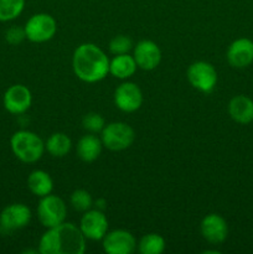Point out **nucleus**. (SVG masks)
Here are the masks:
<instances>
[{"instance_id":"2","label":"nucleus","mask_w":253,"mask_h":254,"mask_svg":"<svg viewBox=\"0 0 253 254\" xmlns=\"http://www.w3.org/2000/svg\"><path fill=\"white\" fill-rule=\"evenodd\" d=\"M72 68L81 81L94 83L108 74L109 60L97 45L82 44L74 50Z\"/></svg>"},{"instance_id":"12","label":"nucleus","mask_w":253,"mask_h":254,"mask_svg":"<svg viewBox=\"0 0 253 254\" xmlns=\"http://www.w3.org/2000/svg\"><path fill=\"white\" fill-rule=\"evenodd\" d=\"M135 247V238L126 230L112 231L103 237V250L108 254H131Z\"/></svg>"},{"instance_id":"5","label":"nucleus","mask_w":253,"mask_h":254,"mask_svg":"<svg viewBox=\"0 0 253 254\" xmlns=\"http://www.w3.org/2000/svg\"><path fill=\"white\" fill-rule=\"evenodd\" d=\"M67 208L63 200L59 196L46 195L41 197L37 206V217L44 227L51 228L64 222Z\"/></svg>"},{"instance_id":"19","label":"nucleus","mask_w":253,"mask_h":254,"mask_svg":"<svg viewBox=\"0 0 253 254\" xmlns=\"http://www.w3.org/2000/svg\"><path fill=\"white\" fill-rule=\"evenodd\" d=\"M27 188L34 195L44 197L51 193L54 189V181L46 171L35 170L27 178Z\"/></svg>"},{"instance_id":"18","label":"nucleus","mask_w":253,"mask_h":254,"mask_svg":"<svg viewBox=\"0 0 253 254\" xmlns=\"http://www.w3.org/2000/svg\"><path fill=\"white\" fill-rule=\"evenodd\" d=\"M136 62L133 56H129L128 54L116 55L113 60L109 62V72L114 77L121 79L129 78L133 76L136 71Z\"/></svg>"},{"instance_id":"17","label":"nucleus","mask_w":253,"mask_h":254,"mask_svg":"<svg viewBox=\"0 0 253 254\" xmlns=\"http://www.w3.org/2000/svg\"><path fill=\"white\" fill-rule=\"evenodd\" d=\"M102 140L93 134L83 135L77 143V155L84 163H92L102 153Z\"/></svg>"},{"instance_id":"8","label":"nucleus","mask_w":253,"mask_h":254,"mask_svg":"<svg viewBox=\"0 0 253 254\" xmlns=\"http://www.w3.org/2000/svg\"><path fill=\"white\" fill-rule=\"evenodd\" d=\"M31 220V211L24 203H11L0 213V227L5 232L21 230Z\"/></svg>"},{"instance_id":"16","label":"nucleus","mask_w":253,"mask_h":254,"mask_svg":"<svg viewBox=\"0 0 253 254\" xmlns=\"http://www.w3.org/2000/svg\"><path fill=\"white\" fill-rule=\"evenodd\" d=\"M228 114L240 124H250L253 122V101L245 94L235 96L228 103Z\"/></svg>"},{"instance_id":"6","label":"nucleus","mask_w":253,"mask_h":254,"mask_svg":"<svg viewBox=\"0 0 253 254\" xmlns=\"http://www.w3.org/2000/svg\"><path fill=\"white\" fill-rule=\"evenodd\" d=\"M25 34L26 39L31 42L41 44L51 40L57 31L56 20L49 14L40 12L35 14L27 20L25 24Z\"/></svg>"},{"instance_id":"23","label":"nucleus","mask_w":253,"mask_h":254,"mask_svg":"<svg viewBox=\"0 0 253 254\" xmlns=\"http://www.w3.org/2000/svg\"><path fill=\"white\" fill-rule=\"evenodd\" d=\"M69 201H71L72 207L76 211H79V212H86V211H88L89 208L92 207V205H93V200H92L91 193L86 190H82V189L73 191Z\"/></svg>"},{"instance_id":"3","label":"nucleus","mask_w":253,"mask_h":254,"mask_svg":"<svg viewBox=\"0 0 253 254\" xmlns=\"http://www.w3.org/2000/svg\"><path fill=\"white\" fill-rule=\"evenodd\" d=\"M10 146L14 155L22 163H35L44 154L45 144L37 134L29 130H19L10 139Z\"/></svg>"},{"instance_id":"25","label":"nucleus","mask_w":253,"mask_h":254,"mask_svg":"<svg viewBox=\"0 0 253 254\" xmlns=\"http://www.w3.org/2000/svg\"><path fill=\"white\" fill-rule=\"evenodd\" d=\"M82 126L86 130H88L89 133H99L103 130V128L106 127V123H104V118L99 113H94V112H91V113L86 114L82 119Z\"/></svg>"},{"instance_id":"27","label":"nucleus","mask_w":253,"mask_h":254,"mask_svg":"<svg viewBox=\"0 0 253 254\" xmlns=\"http://www.w3.org/2000/svg\"><path fill=\"white\" fill-rule=\"evenodd\" d=\"M96 203H98V206H97V210L103 211V208H104V203H106V201H104L103 198H99V200H97V202H96Z\"/></svg>"},{"instance_id":"21","label":"nucleus","mask_w":253,"mask_h":254,"mask_svg":"<svg viewBox=\"0 0 253 254\" xmlns=\"http://www.w3.org/2000/svg\"><path fill=\"white\" fill-rule=\"evenodd\" d=\"M165 240L158 233H149L141 237L138 248L141 254H160L165 250Z\"/></svg>"},{"instance_id":"20","label":"nucleus","mask_w":253,"mask_h":254,"mask_svg":"<svg viewBox=\"0 0 253 254\" xmlns=\"http://www.w3.org/2000/svg\"><path fill=\"white\" fill-rule=\"evenodd\" d=\"M72 141L64 133H54L47 139L45 148L55 158H63L69 153Z\"/></svg>"},{"instance_id":"9","label":"nucleus","mask_w":253,"mask_h":254,"mask_svg":"<svg viewBox=\"0 0 253 254\" xmlns=\"http://www.w3.org/2000/svg\"><path fill=\"white\" fill-rule=\"evenodd\" d=\"M114 103L117 108L126 113L138 111L143 103L141 89L133 82H124L114 92Z\"/></svg>"},{"instance_id":"1","label":"nucleus","mask_w":253,"mask_h":254,"mask_svg":"<svg viewBox=\"0 0 253 254\" xmlns=\"http://www.w3.org/2000/svg\"><path fill=\"white\" fill-rule=\"evenodd\" d=\"M86 251V237L73 223L62 222L49 228L39 243L41 254H83Z\"/></svg>"},{"instance_id":"13","label":"nucleus","mask_w":253,"mask_h":254,"mask_svg":"<svg viewBox=\"0 0 253 254\" xmlns=\"http://www.w3.org/2000/svg\"><path fill=\"white\" fill-rule=\"evenodd\" d=\"M227 61L233 68H246L253 62V41L247 37L235 40L228 46Z\"/></svg>"},{"instance_id":"22","label":"nucleus","mask_w":253,"mask_h":254,"mask_svg":"<svg viewBox=\"0 0 253 254\" xmlns=\"http://www.w3.org/2000/svg\"><path fill=\"white\" fill-rule=\"evenodd\" d=\"M25 6V0H0V21H11L20 16Z\"/></svg>"},{"instance_id":"26","label":"nucleus","mask_w":253,"mask_h":254,"mask_svg":"<svg viewBox=\"0 0 253 254\" xmlns=\"http://www.w3.org/2000/svg\"><path fill=\"white\" fill-rule=\"evenodd\" d=\"M24 39H26V34H25V29H22V27L12 26L7 29V31L5 32V40L10 45L21 44Z\"/></svg>"},{"instance_id":"15","label":"nucleus","mask_w":253,"mask_h":254,"mask_svg":"<svg viewBox=\"0 0 253 254\" xmlns=\"http://www.w3.org/2000/svg\"><path fill=\"white\" fill-rule=\"evenodd\" d=\"M200 230L202 237L213 245H220L228 236L227 222L222 216L217 213H210L203 217V220L201 221Z\"/></svg>"},{"instance_id":"7","label":"nucleus","mask_w":253,"mask_h":254,"mask_svg":"<svg viewBox=\"0 0 253 254\" xmlns=\"http://www.w3.org/2000/svg\"><path fill=\"white\" fill-rule=\"evenodd\" d=\"M186 76L193 88L206 94L211 93L217 84V72L215 67L205 61H197L190 64Z\"/></svg>"},{"instance_id":"4","label":"nucleus","mask_w":253,"mask_h":254,"mask_svg":"<svg viewBox=\"0 0 253 254\" xmlns=\"http://www.w3.org/2000/svg\"><path fill=\"white\" fill-rule=\"evenodd\" d=\"M135 139L134 129L123 122L108 124L102 130V144L112 151L126 150Z\"/></svg>"},{"instance_id":"14","label":"nucleus","mask_w":253,"mask_h":254,"mask_svg":"<svg viewBox=\"0 0 253 254\" xmlns=\"http://www.w3.org/2000/svg\"><path fill=\"white\" fill-rule=\"evenodd\" d=\"M133 57L139 68L151 71L160 64L161 51L158 45L151 40H141L134 49Z\"/></svg>"},{"instance_id":"11","label":"nucleus","mask_w":253,"mask_h":254,"mask_svg":"<svg viewBox=\"0 0 253 254\" xmlns=\"http://www.w3.org/2000/svg\"><path fill=\"white\" fill-rule=\"evenodd\" d=\"M2 103L9 113L22 114L31 106V92L24 84H12L4 93Z\"/></svg>"},{"instance_id":"10","label":"nucleus","mask_w":253,"mask_h":254,"mask_svg":"<svg viewBox=\"0 0 253 254\" xmlns=\"http://www.w3.org/2000/svg\"><path fill=\"white\" fill-rule=\"evenodd\" d=\"M79 230L88 240L99 241L103 240L108 231V220L103 211L88 210L81 218Z\"/></svg>"},{"instance_id":"24","label":"nucleus","mask_w":253,"mask_h":254,"mask_svg":"<svg viewBox=\"0 0 253 254\" xmlns=\"http://www.w3.org/2000/svg\"><path fill=\"white\" fill-rule=\"evenodd\" d=\"M131 49H133V41L126 35H118L109 42V51L113 55L128 54Z\"/></svg>"}]
</instances>
